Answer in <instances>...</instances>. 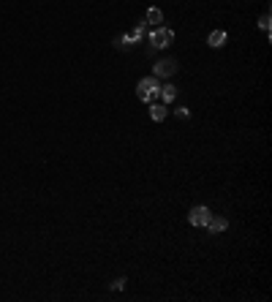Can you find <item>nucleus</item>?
<instances>
[{"instance_id": "7ed1b4c3", "label": "nucleus", "mask_w": 272, "mask_h": 302, "mask_svg": "<svg viewBox=\"0 0 272 302\" xmlns=\"http://www.w3.org/2000/svg\"><path fill=\"white\" fill-rule=\"evenodd\" d=\"M210 207H204V204H199V207H193L188 213V220H190V226H207V220H210Z\"/></svg>"}, {"instance_id": "20e7f679", "label": "nucleus", "mask_w": 272, "mask_h": 302, "mask_svg": "<svg viewBox=\"0 0 272 302\" xmlns=\"http://www.w3.org/2000/svg\"><path fill=\"white\" fill-rule=\"evenodd\" d=\"M177 71V63L174 60H158L155 63V77H172Z\"/></svg>"}, {"instance_id": "1a4fd4ad", "label": "nucleus", "mask_w": 272, "mask_h": 302, "mask_svg": "<svg viewBox=\"0 0 272 302\" xmlns=\"http://www.w3.org/2000/svg\"><path fill=\"white\" fill-rule=\"evenodd\" d=\"M161 95H163V101H174V98H177V87H174V85H163Z\"/></svg>"}, {"instance_id": "9d476101", "label": "nucleus", "mask_w": 272, "mask_h": 302, "mask_svg": "<svg viewBox=\"0 0 272 302\" xmlns=\"http://www.w3.org/2000/svg\"><path fill=\"white\" fill-rule=\"evenodd\" d=\"M259 28L264 30V33H270V14H264V17H261V22H259Z\"/></svg>"}, {"instance_id": "6e6552de", "label": "nucleus", "mask_w": 272, "mask_h": 302, "mask_svg": "<svg viewBox=\"0 0 272 302\" xmlns=\"http://www.w3.org/2000/svg\"><path fill=\"white\" fill-rule=\"evenodd\" d=\"M147 22H152V25L163 22V11L161 8H147Z\"/></svg>"}, {"instance_id": "f257e3e1", "label": "nucleus", "mask_w": 272, "mask_h": 302, "mask_svg": "<svg viewBox=\"0 0 272 302\" xmlns=\"http://www.w3.org/2000/svg\"><path fill=\"white\" fill-rule=\"evenodd\" d=\"M155 95H161V85H158V79L155 77L139 79V85H136V98L147 104V101H152Z\"/></svg>"}, {"instance_id": "39448f33", "label": "nucleus", "mask_w": 272, "mask_h": 302, "mask_svg": "<svg viewBox=\"0 0 272 302\" xmlns=\"http://www.w3.org/2000/svg\"><path fill=\"white\" fill-rule=\"evenodd\" d=\"M226 226H228V220L221 218V215H210V220H207V229L210 231H226Z\"/></svg>"}, {"instance_id": "423d86ee", "label": "nucleus", "mask_w": 272, "mask_h": 302, "mask_svg": "<svg viewBox=\"0 0 272 302\" xmlns=\"http://www.w3.org/2000/svg\"><path fill=\"white\" fill-rule=\"evenodd\" d=\"M207 44L215 46V49H218V46H223V44H226V33H223V30H212V33L207 36Z\"/></svg>"}, {"instance_id": "f03ea898", "label": "nucleus", "mask_w": 272, "mask_h": 302, "mask_svg": "<svg viewBox=\"0 0 272 302\" xmlns=\"http://www.w3.org/2000/svg\"><path fill=\"white\" fill-rule=\"evenodd\" d=\"M172 41H174V33L169 28H158L150 33V44L155 46V49H163V46H169Z\"/></svg>"}, {"instance_id": "f8f14e48", "label": "nucleus", "mask_w": 272, "mask_h": 302, "mask_svg": "<svg viewBox=\"0 0 272 302\" xmlns=\"http://www.w3.org/2000/svg\"><path fill=\"white\" fill-rule=\"evenodd\" d=\"M188 115H190V112L185 109V106H180V109H177V117H188Z\"/></svg>"}, {"instance_id": "9b49d317", "label": "nucleus", "mask_w": 272, "mask_h": 302, "mask_svg": "<svg viewBox=\"0 0 272 302\" xmlns=\"http://www.w3.org/2000/svg\"><path fill=\"white\" fill-rule=\"evenodd\" d=\"M123 286H125V280H123V278H117V280H114V283H112V289H114V291H120V289H123Z\"/></svg>"}, {"instance_id": "0eeeda50", "label": "nucleus", "mask_w": 272, "mask_h": 302, "mask_svg": "<svg viewBox=\"0 0 272 302\" xmlns=\"http://www.w3.org/2000/svg\"><path fill=\"white\" fill-rule=\"evenodd\" d=\"M150 117H152L155 123H161L163 117H166V106H161V104H152V106H150Z\"/></svg>"}]
</instances>
